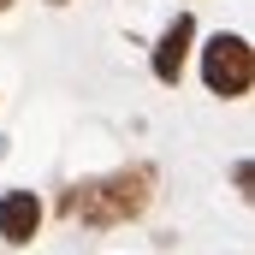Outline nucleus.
<instances>
[{
	"label": "nucleus",
	"mask_w": 255,
	"mask_h": 255,
	"mask_svg": "<svg viewBox=\"0 0 255 255\" xmlns=\"http://www.w3.org/2000/svg\"><path fill=\"white\" fill-rule=\"evenodd\" d=\"M154 202V172L148 166H119V172H107V178H83V184H71L65 190V220H77V226H125L136 220L142 208Z\"/></svg>",
	"instance_id": "obj_1"
},
{
	"label": "nucleus",
	"mask_w": 255,
	"mask_h": 255,
	"mask_svg": "<svg viewBox=\"0 0 255 255\" xmlns=\"http://www.w3.org/2000/svg\"><path fill=\"white\" fill-rule=\"evenodd\" d=\"M202 83H208V95L244 101L250 83H255V48H250V36H238V30L208 36V48H202Z\"/></svg>",
	"instance_id": "obj_2"
},
{
	"label": "nucleus",
	"mask_w": 255,
	"mask_h": 255,
	"mask_svg": "<svg viewBox=\"0 0 255 255\" xmlns=\"http://www.w3.org/2000/svg\"><path fill=\"white\" fill-rule=\"evenodd\" d=\"M190 48H196V18H190V12H178V18L160 30V42H154V77H160L166 89L184 77V60H190Z\"/></svg>",
	"instance_id": "obj_3"
},
{
	"label": "nucleus",
	"mask_w": 255,
	"mask_h": 255,
	"mask_svg": "<svg viewBox=\"0 0 255 255\" xmlns=\"http://www.w3.org/2000/svg\"><path fill=\"white\" fill-rule=\"evenodd\" d=\"M42 232V196L36 190H6L0 196V238L6 244H30Z\"/></svg>",
	"instance_id": "obj_4"
},
{
	"label": "nucleus",
	"mask_w": 255,
	"mask_h": 255,
	"mask_svg": "<svg viewBox=\"0 0 255 255\" xmlns=\"http://www.w3.org/2000/svg\"><path fill=\"white\" fill-rule=\"evenodd\" d=\"M6 6H12V0H0V12H6Z\"/></svg>",
	"instance_id": "obj_5"
},
{
	"label": "nucleus",
	"mask_w": 255,
	"mask_h": 255,
	"mask_svg": "<svg viewBox=\"0 0 255 255\" xmlns=\"http://www.w3.org/2000/svg\"><path fill=\"white\" fill-rule=\"evenodd\" d=\"M48 6H65V0H48Z\"/></svg>",
	"instance_id": "obj_6"
}]
</instances>
